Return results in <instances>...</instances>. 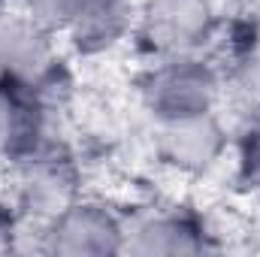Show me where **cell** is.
Masks as SVG:
<instances>
[{"label": "cell", "mask_w": 260, "mask_h": 257, "mask_svg": "<svg viewBox=\"0 0 260 257\" xmlns=\"http://www.w3.org/2000/svg\"><path fill=\"white\" fill-rule=\"evenodd\" d=\"M221 73L206 58L191 55H170L160 58L154 70L142 79V103L154 121L188 118L215 112L221 97Z\"/></svg>", "instance_id": "obj_1"}, {"label": "cell", "mask_w": 260, "mask_h": 257, "mask_svg": "<svg viewBox=\"0 0 260 257\" xmlns=\"http://www.w3.org/2000/svg\"><path fill=\"white\" fill-rule=\"evenodd\" d=\"M206 248V227L188 212H151L130 224L124 239V251L133 254H200Z\"/></svg>", "instance_id": "obj_8"}, {"label": "cell", "mask_w": 260, "mask_h": 257, "mask_svg": "<svg viewBox=\"0 0 260 257\" xmlns=\"http://www.w3.org/2000/svg\"><path fill=\"white\" fill-rule=\"evenodd\" d=\"M215 30L212 0H145L136 12V34L157 58L191 55Z\"/></svg>", "instance_id": "obj_3"}, {"label": "cell", "mask_w": 260, "mask_h": 257, "mask_svg": "<svg viewBox=\"0 0 260 257\" xmlns=\"http://www.w3.org/2000/svg\"><path fill=\"white\" fill-rule=\"evenodd\" d=\"M242 170H245L248 185L260 191V127L251 130L242 145Z\"/></svg>", "instance_id": "obj_10"}, {"label": "cell", "mask_w": 260, "mask_h": 257, "mask_svg": "<svg viewBox=\"0 0 260 257\" xmlns=\"http://www.w3.org/2000/svg\"><path fill=\"white\" fill-rule=\"evenodd\" d=\"M61 76L55 34L24 12H0V79L37 91L52 106L64 88Z\"/></svg>", "instance_id": "obj_2"}, {"label": "cell", "mask_w": 260, "mask_h": 257, "mask_svg": "<svg viewBox=\"0 0 260 257\" xmlns=\"http://www.w3.org/2000/svg\"><path fill=\"white\" fill-rule=\"evenodd\" d=\"M3 3H9V0H0V6H3Z\"/></svg>", "instance_id": "obj_11"}, {"label": "cell", "mask_w": 260, "mask_h": 257, "mask_svg": "<svg viewBox=\"0 0 260 257\" xmlns=\"http://www.w3.org/2000/svg\"><path fill=\"white\" fill-rule=\"evenodd\" d=\"M18 200L43 224L76 200V167L55 142L18 160Z\"/></svg>", "instance_id": "obj_6"}, {"label": "cell", "mask_w": 260, "mask_h": 257, "mask_svg": "<svg viewBox=\"0 0 260 257\" xmlns=\"http://www.w3.org/2000/svg\"><path fill=\"white\" fill-rule=\"evenodd\" d=\"M133 27H136L133 0H79L76 15L67 27V40L79 55L97 58L121 46Z\"/></svg>", "instance_id": "obj_7"}, {"label": "cell", "mask_w": 260, "mask_h": 257, "mask_svg": "<svg viewBox=\"0 0 260 257\" xmlns=\"http://www.w3.org/2000/svg\"><path fill=\"white\" fill-rule=\"evenodd\" d=\"M227 130L215 112L154 121V154L164 167L182 176H203L221 164Z\"/></svg>", "instance_id": "obj_5"}, {"label": "cell", "mask_w": 260, "mask_h": 257, "mask_svg": "<svg viewBox=\"0 0 260 257\" xmlns=\"http://www.w3.org/2000/svg\"><path fill=\"white\" fill-rule=\"evenodd\" d=\"M79 0H21V12L52 34H67Z\"/></svg>", "instance_id": "obj_9"}, {"label": "cell", "mask_w": 260, "mask_h": 257, "mask_svg": "<svg viewBox=\"0 0 260 257\" xmlns=\"http://www.w3.org/2000/svg\"><path fill=\"white\" fill-rule=\"evenodd\" d=\"M127 224L103 203L73 200L43 227V248L52 254H115L124 251Z\"/></svg>", "instance_id": "obj_4"}]
</instances>
